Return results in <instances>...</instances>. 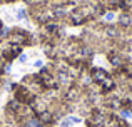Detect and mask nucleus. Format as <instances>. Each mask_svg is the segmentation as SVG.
Instances as JSON below:
<instances>
[{
    "instance_id": "nucleus-2",
    "label": "nucleus",
    "mask_w": 132,
    "mask_h": 127,
    "mask_svg": "<svg viewBox=\"0 0 132 127\" xmlns=\"http://www.w3.org/2000/svg\"><path fill=\"white\" fill-rule=\"evenodd\" d=\"M116 19H117V15H116L114 10H107V12L104 13V20H105V22H114Z\"/></svg>"
},
{
    "instance_id": "nucleus-4",
    "label": "nucleus",
    "mask_w": 132,
    "mask_h": 127,
    "mask_svg": "<svg viewBox=\"0 0 132 127\" xmlns=\"http://www.w3.org/2000/svg\"><path fill=\"white\" fill-rule=\"evenodd\" d=\"M17 19H27V12L23 9H20L19 12H17Z\"/></svg>"
},
{
    "instance_id": "nucleus-3",
    "label": "nucleus",
    "mask_w": 132,
    "mask_h": 127,
    "mask_svg": "<svg viewBox=\"0 0 132 127\" xmlns=\"http://www.w3.org/2000/svg\"><path fill=\"white\" fill-rule=\"evenodd\" d=\"M120 9L124 12H132V0H122L120 2Z\"/></svg>"
},
{
    "instance_id": "nucleus-5",
    "label": "nucleus",
    "mask_w": 132,
    "mask_h": 127,
    "mask_svg": "<svg viewBox=\"0 0 132 127\" xmlns=\"http://www.w3.org/2000/svg\"><path fill=\"white\" fill-rule=\"evenodd\" d=\"M34 65H35V67H39V69H40V67H42V65H44V62H42V60H37V62L34 64Z\"/></svg>"
},
{
    "instance_id": "nucleus-1",
    "label": "nucleus",
    "mask_w": 132,
    "mask_h": 127,
    "mask_svg": "<svg viewBox=\"0 0 132 127\" xmlns=\"http://www.w3.org/2000/svg\"><path fill=\"white\" fill-rule=\"evenodd\" d=\"M105 35L110 37V39H116V37L120 35V30L114 25H109V27H105Z\"/></svg>"
}]
</instances>
